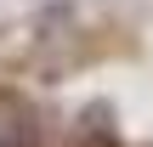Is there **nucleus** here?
Instances as JSON below:
<instances>
[{"label":"nucleus","instance_id":"1","mask_svg":"<svg viewBox=\"0 0 153 147\" xmlns=\"http://www.w3.org/2000/svg\"><path fill=\"white\" fill-rule=\"evenodd\" d=\"M0 147H40L34 119H11V125H0Z\"/></svg>","mask_w":153,"mask_h":147},{"label":"nucleus","instance_id":"2","mask_svg":"<svg viewBox=\"0 0 153 147\" xmlns=\"http://www.w3.org/2000/svg\"><path fill=\"white\" fill-rule=\"evenodd\" d=\"M148 147H153V142H148Z\"/></svg>","mask_w":153,"mask_h":147}]
</instances>
